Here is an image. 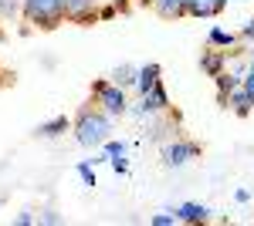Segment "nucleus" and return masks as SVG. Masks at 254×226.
<instances>
[{"instance_id":"1","label":"nucleus","mask_w":254,"mask_h":226,"mask_svg":"<svg viewBox=\"0 0 254 226\" xmlns=\"http://www.w3.org/2000/svg\"><path fill=\"white\" fill-rule=\"evenodd\" d=\"M71 132L78 138V145H85V149H102L112 138V115L102 112L95 101H88L71 118Z\"/></svg>"},{"instance_id":"2","label":"nucleus","mask_w":254,"mask_h":226,"mask_svg":"<svg viewBox=\"0 0 254 226\" xmlns=\"http://www.w3.org/2000/svg\"><path fill=\"white\" fill-rule=\"evenodd\" d=\"M24 20L38 31H55L68 20L64 0H24Z\"/></svg>"},{"instance_id":"3","label":"nucleus","mask_w":254,"mask_h":226,"mask_svg":"<svg viewBox=\"0 0 254 226\" xmlns=\"http://www.w3.org/2000/svg\"><path fill=\"white\" fill-rule=\"evenodd\" d=\"M88 94H92V101H95L102 112H109L112 118H122V115H129V98H126V88L116 85V81H105V78H95L92 85H88Z\"/></svg>"},{"instance_id":"4","label":"nucleus","mask_w":254,"mask_h":226,"mask_svg":"<svg viewBox=\"0 0 254 226\" xmlns=\"http://www.w3.org/2000/svg\"><path fill=\"white\" fill-rule=\"evenodd\" d=\"M200 142H193V138H173V142H166L163 145V162L170 166V169H180V166H187L190 159H196L200 155Z\"/></svg>"},{"instance_id":"5","label":"nucleus","mask_w":254,"mask_h":226,"mask_svg":"<svg viewBox=\"0 0 254 226\" xmlns=\"http://www.w3.org/2000/svg\"><path fill=\"white\" fill-rule=\"evenodd\" d=\"M64 14L71 24L88 27V24H98V3L95 0H64Z\"/></svg>"},{"instance_id":"6","label":"nucleus","mask_w":254,"mask_h":226,"mask_svg":"<svg viewBox=\"0 0 254 226\" xmlns=\"http://www.w3.org/2000/svg\"><path fill=\"white\" fill-rule=\"evenodd\" d=\"M200 71L207 78H217L220 71H227V51L207 44V51H200Z\"/></svg>"},{"instance_id":"7","label":"nucleus","mask_w":254,"mask_h":226,"mask_svg":"<svg viewBox=\"0 0 254 226\" xmlns=\"http://www.w3.org/2000/svg\"><path fill=\"white\" fill-rule=\"evenodd\" d=\"M173 213L180 223H210V206H203V203H180Z\"/></svg>"},{"instance_id":"8","label":"nucleus","mask_w":254,"mask_h":226,"mask_svg":"<svg viewBox=\"0 0 254 226\" xmlns=\"http://www.w3.org/2000/svg\"><path fill=\"white\" fill-rule=\"evenodd\" d=\"M214 85H217V105H220V108H227L231 91H234V88H241V78H237L234 71H220V75L214 78Z\"/></svg>"},{"instance_id":"9","label":"nucleus","mask_w":254,"mask_h":226,"mask_svg":"<svg viewBox=\"0 0 254 226\" xmlns=\"http://www.w3.org/2000/svg\"><path fill=\"white\" fill-rule=\"evenodd\" d=\"M64 132H71V118H68V115H55L51 122H41L38 129H34L38 138H58V135H64Z\"/></svg>"},{"instance_id":"10","label":"nucleus","mask_w":254,"mask_h":226,"mask_svg":"<svg viewBox=\"0 0 254 226\" xmlns=\"http://www.w3.org/2000/svg\"><path fill=\"white\" fill-rule=\"evenodd\" d=\"M159 75H163V68H159L156 61L142 64V68H139V78H136V91H139V94H149V91L159 85Z\"/></svg>"},{"instance_id":"11","label":"nucleus","mask_w":254,"mask_h":226,"mask_svg":"<svg viewBox=\"0 0 254 226\" xmlns=\"http://www.w3.org/2000/svg\"><path fill=\"white\" fill-rule=\"evenodd\" d=\"M217 14H224L217 0H187L183 7V17H217Z\"/></svg>"},{"instance_id":"12","label":"nucleus","mask_w":254,"mask_h":226,"mask_svg":"<svg viewBox=\"0 0 254 226\" xmlns=\"http://www.w3.org/2000/svg\"><path fill=\"white\" fill-rule=\"evenodd\" d=\"M227 108H231V112H234L237 118H248V115L254 112V101H251V94L244 91V85L231 91V101H227Z\"/></svg>"},{"instance_id":"13","label":"nucleus","mask_w":254,"mask_h":226,"mask_svg":"<svg viewBox=\"0 0 254 226\" xmlns=\"http://www.w3.org/2000/svg\"><path fill=\"white\" fill-rule=\"evenodd\" d=\"M237 41H241V34H231V31H224V27H210V34H207V44H210V47H220V51L237 47Z\"/></svg>"},{"instance_id":"14","label":"nucleus","mask_w":254,"mask_h":226,"mask_svg":"<svg viewBox=\"0 0 254 226\" xmlns=\"http://www.w3.org/2000/svg\"><path fill=\"white\" fill-rule=\"evenodd\" d=\"M153 7H156V14L159 17H183V7H187V0H153Z\"/></svg>"},{"instance_id":"15","label":"nucleus","mask_w":254,"mask_h":226,"mask_svg":"<svg viewBox=\"0 0 254 226\" xmlns=\"http://www.w3.org/2000/svg\"><path fill=\"white\" fill-rule=\"evenodd\" d=\"M136 78H139V68H132V64H119L112 71V81L122 85V88H136Z\"/></svg>"},{"instance_id":"16","label":"nucleus","mask_w":254,"mask_h":226,"mask_svg":"<svg viewBox=\"0 0 254 226\" xmlns=\"http://www.w3.org/2000/svg\"><path fill=\"white\" fill-rule=\"evenodd\" d=\"M24 17V0H0V20Z\"/></svg>"},{"instance_id":"17","label":"nucleus","mask_w":254,"mask_h":226,"mask_svg":"<svg viewBox=\"0 0 254 226\" xmlns=\"http://www.w3.org/2000/svg\"><path fill=\"white\" fill-rule=\"evenodd\" d=\"M102 155H105V162H109V159H119V155H126V142H119V138H109V142L102 145Z\"/></svg>"},{"instance_id":"18","label":"nucleus","mask_w":254,"mask_h":226,"mask_svg":"<svg viewBox=\"0 0 254 226\" xmlns=\"http://www.w3.org/2000/svg\"><path fill=\"white\" fill-rule=\"evenodd\" d=\"M75 169H78V176H81V182H85V186H98V179H95V162H78Z\"/></svg>"},{"instance_id":"19","label":"nucleus","mask_w":254,"mask_h":226,"mask_svg":"<svg viewBox=\"0 0 254 226\" xmlns=\"http://www.w3.org/2000/svg\"><path fill=\"white\" fill-rule=\"evenodd\" d=\"M241 85H244V91L251 94V101H254V57L248 61V71H244V78H241Z\"/></svg>"},{"instance_id":"20","label":"nucleus","mask_w":254,"mask_h":226,"mask_svg":"<svg viewBox=\"0 0 254 226\" xmlns=\"http://www.w3.org/2000/svg\"><path fill=\"white\" fill-rule=\"evenodd\" d=\"M149 223L153 226H173V223H180V220H176V213H153Z\"/></svg>"},{"instance_id":"21","label":"nucleus","mask_w":254,"mask_h":226,"mask_svg":"<svg viewBox=\"0 0 254 226\" xmlns=\"http://www.w3.org/2000/svg\"><path fill=\"white\" fill-rule=\"evenodd\" d=\"M116 17H119V7H116V3H112V0L98 7V20H116Z\"/></svg>"},{"instance_id":"22","label":"nucleus","mask_w":254,"mask_h":226,"mask_svg":"<svg viewBox=\"0 0 254 226\" xmlns=\"http://www.w3.org/2000/svg\"><path fill=\"white\" fill-rule=\"evenodd\" d=\"M109 166L116 169V176H129V162H126V155H119V159H109Z\"/></svg>"},{"instance_id":"23","label":"nucleus","mask_w":254,"mask_h":226,"mask_svg":"<svg viewBox=\"0 0 254 226\" xmlns=\"http://www.w3.org/2000/svg\"><path fill=\"white\" fill-rule=\"evenodd\" d=\"M38 223H48V226H55V223H61V216L55 213V209H44V213L38 216Z\"/></svg>"},{"instance_id":"24","label":"nucleus","mask_w":254,"mask_h":226,"mask_svg":"<svg viewBox=\"0 0 254 226\" xmlns=\"http://www.w3.org/2000/svg\"><path fill=\"white\" fill-rule=\"evenodd\" d=\"M14 223H17V226H31V223H38V220H34L31 213H17V216H14Z\"/></svg>"},{"instance_id":"25","label":"nucleus","mask_w":254,"mask_h":226,"mask_svg":"<svg viewBox=\"0 0 254 226\" xmlns=\"http://www.w3.org/2000/svg\"><path fill=\"white\" fill-rule=\"evenodd\" d=\"M241 41H254V17L244 24V31H241Z\"/></svg>"},{"instance_id":"26","label":"nucleus","mask_w":254,"mask_h":226,"mask_svg":"<svg viewBox=\"0 0 254 226\" xmlns=\"http://www.w3.org/2000/svg\"><path fill=\"white\" fill-rule=\"evenodd\" d=\"M234 199H237V203H248V199H251V189H237Z\"/></svg>"},{"instance_id":"27","label":"nucleus","mask_w":254,"mask_h":226,"mask_svg":"<svg viewBox=\"0 0 254 226\" xmlns=\"http://www.w3.org/2000/svg\"><path fill=\"white\" fill-rule=\"evenodd\" d=\"M112 3H116L119 14H122V10H129V3H132V0H112Z\"/></svg>"},{"instance_id":"28","label":"nucleus","mask_w":254,"mask_h":226,"mask_svg":"<svg viewBox=\"0 0 254 226\" xmlns=\"http://www.w3.org/2000/svg\"><path fill=\"white\" fill-rule=\"evenodd\" d=\"M136 3H142V7H153V0H136Z\"/></svg>"},{"instance_id":"29","label":"nucleus","mask_w":254,"mask_h":226,"mask_svg":"<svg viewBox=\"0 0 254 226\" xmlns=\"http://www.w3.org/2000/svg\"><path fill=\"white\" fill-rule=\"evenodd\" d=\"M95 3H98V7H102V3H109V0H95Z\"/></svg>"},{"instance_id":"30","label":"nucleus","mask_w":254,"mask_h":226,"mask_svg":"<svg viewBox=\"0 0 254 226\" xmlns=\"http://www.w3.org/2000/svg\"><path fill=\"white\" fill-rule=\"evenodd\" d=\"M251 57H254V51H251Z\"/></svg>"}]
</instances>
